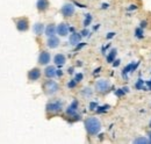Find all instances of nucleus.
I'll use <instances>...</instances> for the list:
<instances>
[{
    "label": "nucleus",
    "mask_w": 151,
    "mask_h": 144,
    "mask_svg": "<svg viewBox=\"0 0 151 144\" xmlns=\"http://www.w3.org/2000/svg\"><path fill=\"white\" fill-rule=\"evenodd\" d=\"M108 6H109L108 4H102V8H104V9H105V8H108Z\"/></svg>",
    "instance_id": "nucleus-36"
},
{
    "label": "nucleus",
    "mask_w": 151,
    "mask_h": 144,
    "mask_svg": "<svg viewBox=\"0 0 151 144\" xmlns=\"http://www.w3.org/2000/svg\"><path fill=\"white\" fill-rule=\"evenodd\" d=\"M85 125V129L87 131L88 135L91 136H95L100 132L101 130V122L98 117H94V116H91V117H87L84 122Z\"/></svg>",
    "instance_id": "nucleus-1"
},
{
    "label": "nucleus",
    "mask_w": 151,
    "mask_h": 144,
    "mask_svg": "<svg viewBox=\"0 0 151 144\" xmlns=\"http://www.w3.org/2000/svg\"><path fill=\"white\" fill-rule=\"evenodd\" d=\"M50 4H49V0H37L36 2V7L40 12H44L49 8Z\"/></svg>",
    "instance_id": "nucleus-15"
},
{
    "label": "nucleus",
    "mask_w": 151,
    "mask_h": 144,
    "mask_svg": "<svg viewBox=\"0 0 151 144\" xmlns=\"http://www.w3.org/2000/svg\"><path fill=\"white\" fill-rule=\"evenodd\" d=\"M83 77H84V76H83V73H77V74H76V77H75V80L77 81V83H79V81H81V80H83Z\"/></svg>",
    "instance_id": "nucleus-26"
},
{
    "label": "nucleus",
    "mask_w": 151,
    "mask_h": 144,
    "mask_svg": "<svg viewBox=\"0 0 151 144\" xmlns=\"http://www.w3.org/2000/svg\"><path fill=\"white\" fill-rule=\"evenodd\" d=\"M148 26V22L147 21H142L141 22V28H144V27H147Z\"/></svg>",
    "instance_id": "nucleus-34"
},
{
    "label": "nucleus",
    "mask_w": 151,
    "mask_h": 144,
    "mask_svg": "<svg viewBox=\"0 0 151 144\" xmlns=\"http://www.w3.org/2000/svg\"><path fill=\"white\" fill-rule=\"evenodd\" d=\"M77 109H78V101L77 100H73L72 104L68 107L66 109V114L69 116H76L77 115Z\"/></svg>",
    "instance_id": "nucleus-11"
},
{
    "label": "nucleus",
    "mask_w": 151,
    "mask_h": 144,
    "mask_svg": "<svg viewBox=\"0 0 151 144\" xmlns=\"http://www.w3.org/2000/svg\"><path fill=\"white\" fill-rule=\"evenodd\" d=\"M44 76L49 79H52L57 76V70L55 69V66L50 65V66H47L45 70H44Z\"/></svg>",
    "instance_id": "nucleus-12"
},
{
    "label": "nucleus",
    "mask_w": 151,
    "mask_h": 144,
    "mask_svg": "<svg viewBox=\"0 0 151 144\" xmlns=\"http://www.w3.org/2000/svg\"><path fill=\"white\" fill-rule=\"evenodd\" d=\"M44 30H45V27H44V24L41 23V22H37V23H35V24L33 26V32H34V34L36 36H41L43 34Z\"/></svg>",
    "instance_id": "nucleus-14"
},
{
    "label": "nucleus",
    "mask_w": 151,
    "mask_h": 144,
    "mask_svg": "<svg viewBox=\"0 0 151 144\" xmlns=\"http://www.w3.org/2000/svg\"><path fill=\"white\" fill-rule=\"evenodd\" d=\"M92 22V15L91 14H85V20H84V27H88Z\"/></svg>",
    "instance_id": "nucleus-21"
},
{
    "label": "nucleus",
    "mask_w": 151,
    "mask_h": 144,
    "mask_svg": "<svg viewBox=\"0 0 151 144\" xmlns=\"http://www.w3.org/2000/svg\"><path fill=\"white\" fill-rule=\"evenodd\" d=\"M81 94L84 96H86V98H90V96H92V90L90 87H86V89H84L81 91Z\"/></svg>",
    "instance_id": "nucleus-23"
},
{
    "label": "nucleus",
    "mask_w": 151,
    "mask_h": 144,
    "mask_svg": "<svg viewBox=\"0 0 151 144\" xmlns=\"http://www.w3.org/2000/svg\"><path fill=\"white\" fill-rule=\"evenodd\" d=\"M63 109V102L59 100H55L51 102H48L45 106V110L48 113H58Z\"/></svg>",
    "instance_id": "nucleus-3"
},
{
    "label": "nucleus",
    "mask_w": 151,
    "mask_h": 144,
    "mask_svg": "<svg viewBox=\"0 0 151 144\" xmlns=\"http://www.w3.org/2000/svg\"><path fill=\"white\" fill-rule=\"evenodd\" d=\"M132 142L135 144H147V143H150V140L148 137H145V136H138Z\"/></svg>",
    "instance_id": "nucleus-19"
},
{
    "label": "nucleus",
    "mask_w": 151,
    "mask_h": 144,
    "mask_svg": "<svg viewBox=\"0 0 151 144\" xmlns=\"http://www.w3.org/2000/svg\"><path fill=\"white\" fill-rule=\"evenodd\" d=\"M114 36H115V33H114V32H112V33H109V34L106 36V37H107V40H109V38H112V37H114Z\"/></svg>",
    "instance_id": "nucleus-33"
},
{
    "label": "nucleus",
    "mask_w": 151,
    "mask_h": 144,
    "mask_svg": "<svg viewBox=\"0 0 151 144\" xmlns=\"http://www.w3.org/2000/svg\"><path fill=\"white\" fill-rule=\"evenodd\" d=\"M149 140H150V143H151V131H149Z\"/></svg>",
    "instance_id": "nucleus-40"
},
{
    "label": "nucleus",
    "mask_w": 151,
    "mask_h": 144,
    "mask_svg": "<svg viewBox=\"0 0 151 144\" xmlns=\"http://www.w3.org/2000/svg\"><path fill=\"white\" fill-rule=\"evenodd\" d=\"M15 24H17V29L21 32V33H24L29 29V21L28 19L26 18H20L15 21Z\"/></svg>",
    "instance_id": "nucleus-6"
},
{
    "label": "nucleus",
    "mask_w": 151,
    "mask_h": 144,
    "mask_svg": "<svg viewBox=\"0 0 151 144\" xmlns=\"http://www.w3.org/2000/svg\"><path fill=\"white\" fill-rule=\"evenodd\" d=\"M124 93H126V92H124V90H123V89L117 90L116 92H115V94H116L117 96H122V95H124Z\"/></svg>",
    "instance_id": "nucleus-28"
},
{
    "label": "nucleus",
    "mask_w": 151,
    "mask_h": 144,
    "mask_svg": "<svg viewBox=\"0 0 151 144\" xmlns=\"http://www.w3.org/2000/svg\"><path fill=\"white\" fill-rule=\"evenodd\" d=\"M134 9H137L136 5H130V7H128V11H134Z\"/></svg>",
    "instance_id": "nucleus-32"
},
{
    "label": "nucleus",
    "mask_w": 151,
    "mask_h": 144,
    "mask_svg": "<svg viewBox=\"0 0 151 144\" xmlns=\"http://www.w3.org/2000/svg\"><path fill=\"white\" fill-rule=\"evenodd\" d=\"M150 128H151V122H150Z\"/></svg>",
    "instance_id": "nucleus-41"
},
{
    "label": "nucleus",
    "mask_w": 151,
    "mask_h": 144,
    "mask_svg": "<svg viewBox=\"0 0 151 144\" xmlns=\"http://www.w3.org/2000/svg\"><path fill=\"white\" fill-rule=\"evenodd\" d=\"M135 36H137L138 38H143L144 35H143V28H136L135 29Z\"/></svg>",
    "instance_id": "nucleus-24"
},
{
    "label": "nucleus",
    "mask_w": 151,
    "mask_h": 144,
    "mask_svg": "<svg viewBox=\"0 0 151 144\" xmlns=\"http://www.w3.org/2000/svg\"><path fill=\"white\" fill-rule=\"evenodd\" d=\"M120 62H121L120 59H117V60H114V62H113V66H114V68L119 66V65H120Z\"/></svg>",
    "instance_id": "nucleus-30"
},
{
    "label": "nucleus",
    "mask_w": 151,
    "mask_h": 144,
    "mask_svg": "<svg viewBox=\"0 0 151 144\" xmlns=\"http://www.w3.org/2000/svg\"><path fill=\"white\" fill-rule=\"evenodd\" d=\"M116 54H117V50H116V49H112V50L109 51L108 56H107V62H108V63H113L114 60H115Z\"/></svg>",
    "instance_id": "nucleus-20"
},
{
    "label": "nucleus",
    "mask_w": 151,
    "mask_h": 144,
    "mask_svg": "<svg viewBox=\"0 0 151 144\" xmlns=\"http://www.w3.org/2000/svg\"><path fill=\"white\" fill-rule=\"evenodd\" d=\"M68 71H69V73H70V74H72V73H73V68H70Z\"/></svg>",
    "instance_id": "nucleus-37"
},
{
    "label": "nucleus",
    "mask_w": 151,
    "mask_h": 144,
    "mask_svg": "<svg viewBox=\"0 0 151 144\" xmlns=\"http://www.w3.org/2000/svg\"><path fill=\"white\" fill-rule=\"evenodd\" d=\"M100 70H101V68H98V69H95L94 74H96V73H98V72H100Z\"/></svg>",
    "instance_id": "nucleus-38"
},
{
    "label": "nucleus",
    "mask_w": 151,
    "mask_h": 144,
    "mask_svg": "<svg viewBox=\"0 0 151 144\" xmlns=\"http://www.w3.org/2000/svg\"><path fill=\"white\" fill-rule=\"evenodd\" d=\"M41 78V70L38 68H34L28 72V79L32 81H36Z\"/></svg>",
    "instance_id": "nucleus-9"
},
{
    "label": "nucleus",
    "mask_w": 151,
    "mask_h": 144,
    "mask_svg": "<svg viewBox=\"0 0 151 144\" xmlns=\"http://www.w3.org/2000/svg\"><path fill=\"white\" fill-rule=\"evenodd\" d=\"M76 85H77V81H76L75 79H73V80L69 81V84H68V87H69V89H73V87H76Z\"/></svg>",
    "instance_id": "nucleus-27"
},
{
    "label": "nucleus",
    "mask_w": 151,
    "mask_h": 144,
    "mask_svg": "<svg viewBox=\"0 0 151 144\" xmlns=\"http://www.w3.org/2000/svg\"><path fill=\"white\" fill-rule=\"evenodd\" d=\"M81 37H83V35L79 34V33H72V34L70 35V37H69V42H70V44H72V45H77V44L80 43Z\"/></svg>",
    "instance_id": "nucleus-13"
},
{
    "label": "nucleus",
    "mask_w": 151,
    "mask_h": 144,
    "mask_svg": "<svg viewBox=\"0 0 151 144\" xmlns=\"http://www.w3.org/2000/svg\"><path fill=\"white\" fill-rule=\"evenodd\" d=\"M51 60V55L48 51H41L38 56V64L40 65H48Z\"/></svg>",
    "instance_id": "nucleus-7"
},
{
    "label": "nucleus",
    "mask_w": 151,
    "mask_h": 144,
    "mask_svg": "<svg viewBox=\"0 0 151 144\" xmlns=\"http://www.w3.org/2000/svg\"><path fill=\"white\" fill-rule=\"evenodd\" d=\"M84 45H85V43H81V44H77V50H78V49H80V48H83Z\"/></svg>",
    "instance_id": "nucleus-35"
},
{
    "label": "nucleus",
    "mask_w": 151,
    "mask_h": 144,
    "mask_svg": "<svg viewBox=\"0 0 151 144\" xmlns=\"http://www.w3.org/2000/svg\"><path fill=\"white\" fill-rule=\"evenodd\" d=\"M80 34H81L83 36H87L88 34H90V33H88V30H87V29H84V30H83Z\"/></svg>",
    "instance_id": "nucleus-31"
},
{
    "label": "nucleus",
    "mask_w": 151,
    "mask_h": 144,
    "mask_svg": "<svg viewBox=\"0 0 151 144\" xmlns=\"http://www.w3.org/2000/svg\"><path fill=\"white\" fill-rule=\"evenodd\" d=\"M111 89V83L106 79H100L95 83V90L99 93H106Z\"/></svg>",
    "instance_id": "nucleus-4"
},
{
    "label": "nucleus",
    "mask_w": 151,
    "mask_h": 144,
    "mask_svg": "<svg viewBox=\"0 0 151 144\" xmlns=\"http://www.w3.org/2000/svg\"><path fill=\"white\" fill-rule=\"evenodd\" d=\"M57 76H58V77H60V76H62V72L59 71V70L57 71Z\"/></svg>",
    "instance_id": "nucleus-39"
},
{
    "label": "nucleus",
    "mask_w": 151,
    "mask_h": 144,
    "mask_svg": "<svg viewBox=\"0 0 151 144\" xmlns=\"http://www.w3.org/2000/svg\"><path fill=\"white\" fill-rule=\"evenodd\" d=\"M69 30H70V27L65 22H62L57 26V34L59 36H66L69 34Z\"/></svg>",
    "instance_id": "nucleus-8"
},
{
    "label": "nucleus",
    "mask_w": 151,
    "mask_h": 144,
    "mask_svg": "<svg viewBox=\"0 0 151 144\" xmlns=\"http://www.w3.org/2000/svg\"><path fill=\"white\" fill-rule=\"evenodd\" d=\"M43 90L47 95H54L59 91V85L55 80H47L43 84Z\"/></svg>",
    "instance_id": "nucleus-2"
},
{
    "label": "nucleus",
    "mask_w": 151,
    "mask_h": 144,
    "mask_svg": "<svg viewBox=\"0 0 151 144\" xmlns=\"http://www.w3.org/2000/svg\"><path fill=\"white\" fill-rule=\"evenodd\" d=\"M95 108H98V104H96V102H91V104H90V109L94 110Z\"/></svg>",
    "instance_id": "nucleus-29"
},
{
    "label": "nucleus",
    "mask_w": 151,
    "mask_h": 144,
    "mask_svg": "<svg viewBox=\"0 0 151 144\" xmlns=\"http://www.w3.org/2000/svg\"><path fill=\"white\" fill-rule=\"evenodd\" d=\"M66 62V57L65 55L63 54H57L55 57H54V63L56 64L57 66H63Z\"/></svg>",
    "instance_id": "nucleus-16"
},
{
    "label": "nucleus",
    "mask_w": 151,
    "mask_h": 144,
    "mask_svg": "<svg viewBox=\"0 0 151 144\" xmlns=\"http://www.w3.org/2000/svg\"><path fill=\"white\" fill-rule=\"evenodd\" d=\"M108 109H109V106H108V105H105V106H102V107H98L96 112H98V113H104V112H106V110H108Z\"/></svg>",
    "instance_id": "nucleus-25"
},
{
    "label": "nucleus",
    "mask_w": 151,
    "mask_h": 144,
    "mask_svg": "<svg viewBox=\"0 0 151 144\" xmlns=\"http://www.w3.org/2000/svg\"><path fill=\"white\" fill-rule=\"evenodd\" d=\"M44 33H45V35L48 36V37H49V36H54L55 34H57V27L55 24L50 23V24H48V26L45 27Z\"/></svg>",
    "instance_id": "nucleus-18"
},
{
    "label": "nucleus",
    "mask_w": 151,
    "mask_h": 144,
    "mask_svg": "<svg viewBox=\"0 0 151 144\" xmlns=\"http://www.w3.org/2000/svg\"><path fill=\"white\" fill-rule=\"evenodd\" d=\"M138 64H139V63H130V64H128V65L122 70V77H123V78H126V74H127V73L135 71V70L137 69Z\"/></svg>",
    "instance_id": "nucleus-17"
},
{
    "label": "nucleus",
    "mask_w": 151,
    "mask_h": 144,
    "mask_svg": "<svg viewBox=\"0 0 151 144\" xmlns=\"http://www.w3.org/2000/svg\"><path fill=\"white\" fill-rule=\"evenodd\" d=\"M135 89L136 90H144V81L142 79H138L137 83H135Z\"/></svg>",
    "instance_id": "nucleus-22"
},
{
    "label": "nucleus",
    "mask_w": 151,
    "mask_h": 144,
    "mask_svg": "<svg viewBox=\"0 0 151 144\" xmlns=\"http://www.w3.org/2000/svg\"><path fill=\"white\" fill-rule=\"evenodd\" d=\"M59 38L57 37V36H49V38H48V41H47V45H48V48H50V49H56L57 47L59 45Z\"/></svg>",
    "instance_id": "nucleus-10"
},
{
    "label": "nucleus",
    "mask_w": 151,
    "mask_h": 144,
    "mask_svg": "<svg viewBox=\"0 0 151 144\" xmlns=\"http://www.w3.org/2000/svg\"><path fill=\"white\" fill-rule=\"evenodd\" d=\"M75 11H76L75 6H73V4H71V2L64 4L63 7L60 8V13H62V15L65 17V18L72 17V15L75 14Z\"/></svg>",
    "instance_id": "nucleus-5"
}]
</instances>
